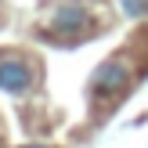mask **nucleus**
<instances>
[{
	"label": "nucleus",
	"mask_w": 148,
	"mask_h": 148,
	"mask_svg": "<svg viewBox=\"0 0 148 148\" xmlns=\"http://www.w3.org/2000/svg\"><path fill=\"white\" fill-rule=\"evenodd\" d=\"M90 22V11H87L83 4H65L54 11V18H51V33H79V29Z\"/></svg>",
	"instance_id": "3"
},
{
	"label": "nucleus",
	"mask_w": 148,
	"mask_h": 148,
	"mask_svg": "<svg viewBox=\"0 0 148 148\" xmlns=\"http://www.w3.org/2000/svg\"><path fill=\"white\" fill-rule=\"evenodd\" d=\"M22 148H47V145H22Z\"/></svg>",
	"instance_id": "5"
},
{
	"label": "nucleus",
	"mask_w": 148,
	"mask_h": 148,
	"mask_svg": "<svg viewBox=\"0 0 148 148\" xmlns=\"http://www.w3.org/2000/svg\"><path fill=\"white\" fill-rule=\"evenodd\" d=\"M36 83V65L22 54L0 58V90L4 94H29Z\"/></svg>",
	"instance_id": "1"
},
{
	"label": "nucleus",
	"mask_w": 148,
	"mask_h": 148,
	"mask_svg": "<svg viewBox=\"0 0 148 148\" xmlns=\"http://www.w3.org/2000/svg\"><path fill=\"white\" fill-rule=\"evenodd\" d=\"M119 7H123V14H130V18H141V14L148 11L145 0H119Z\"/></svg>",
	"instance_id": "4"
},
{
	"label": "nucleus",
	"mask_w": 148,
	"mask_h": 148,
	"mask_svg": "<svg viewBox=\"0 0 148 148\" xmlns=\"http://www.w3.org/2000/svg\"><path fill=\"white\" fill-rule=\"evenodd\" d=\"M127 83H130V65L123 62V58H108V62H101L98 69H94L90 90L101 94V98H112V94H119Z\"/></svg>",
	"instance_id": "2"
}]
</instances>
